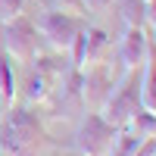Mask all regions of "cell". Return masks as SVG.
Wrapping results in <instances>:
<instances>
[{"label":"cell","instance_id":"cell-9","mask_svg":"<svg viewBox=\"0 0 156 156\" xmlns=\"http://www.w3.org/2000/svg\"><path fill=\"white\" fill-rule=\"evenodd\" d=\"M140 103H144V109L156 112V44L153 41L144 62V78H140Z\"/></svg>","mask_w":156,"mask_h":156},{"label":"cell","instance_id":"cell-7","mask_svg":"<svg viewBox=\"0 0 156 156\" xmlns=\"http://www.w3.org/2000/svg\"><path fill=\"white\" fill-rule=\"evenodd\" d=\"M112 84H115V78H112L109 62L81 69V103H84L87 109L100 112L103 106H106L109 94H112Z\"/></svg>","mask_w":156,"mask_h":156},{"label":"cell","instance_id":"cell-1","mask_svg":"<svg viewBox=\"0 0 156 156\" xmlns=\"http://www.w3.org/2000/svg\"><path fill=\"white\" fill-rule=\"evenodd\" d=\"M0 150L9 156H50L53 137L31 106L6 109V119H0Z\"/></svg>","mask_w":156,"mask_h":156},{"label":"cell","instance_id":"cell-4","mask_svg":"<svg viewBox=\"0 0 156 156\" xmlns=\"http://www.w3.org/2000/svg\"><path fill=\"white\" fill-rule=\"evenodd\" d=\"M115 137H119V128L109 125L100 112L87 109V115L75 131V153L78 156H109Z\"/></svg>","mask_w":156,"mask_h":156},{"label":"cell","instance_id":"cell-2","mask_svg":"<svg viewBox=\"0 0 156 156\" xmlns=\"http://www.w3.org/2000/svg\"><path fill=\"white\" fill-rule=\"evenodd\" d=\"M87 19L81 12H69V9H47L37 16V34L50 44V50L56 53H69V47L75 44V37L84 31Z\"/></svg>","mask_w":156,"mask_h":156},{"label":"cell","instance_id":"cell-8","mask_svg":"<svg viewBox=\"0 0 156 156\" xmlns=\"http://www.w3.org/2000/svg\"><path fill=\"white\" fill-rule=\"evenodd\" d=\"M147 53H150L147 25H125V34L119 37V44H115V56H119V62H122V72L144 69Z\"/></svg>","mask_w":156,"mask_h":156},{"label":"cell","instance_id":"cell-11","mask_svg":"<svg viewBox=\"0 0 156 156\" xmlns=\"http://www.w3.org/2000/svg\"><path fill=\"white\" fill-rule=\"evenodd\" d=\"M125 128H131L137 137H156V112H150V109L140 106V109L131 115V122H128Z\"/></svg>","mask_w":156,"mask_h":156},{"label":"cell","instance_id":"cell-15","mask_svg":"<svg viewBox=\"0 0 156 156\" xmlns=\"http://www.w3.org/2000/svg\"><path fill=\"white\" fill-rule=\"evenodd\" d=\"M112 3H115V0H84V9H90V12H106V9H112Z\"/></svg>","mask_w":156,"mask_h":156},{"label":"cell","instance_id":"cell-13","mask_svg":"<svg viewBox=\"0 0 156 156\" xmlns=\"http://www.w3.org/2000/svg\"><path fill=\"white\" fill-rule=\"evenodd\" d=\"M25 9V0H0V25L9 22L12 16H19Z\"/></svg>","mask_w":156,"mask_h":156},{"label":"cell","instance_id":"cell-5","mask_svg":"<svg viewBox=\"0 0 156 156\" xmlns=\"http://www.w3.org/2000/svg\"><path fill=\"white\" fill-rule=\"evenodd\" d=\"M0 41H3V53L16 62H31L37 56V25L19 12V16H12L9 22L0 25Z\"/></svg>","mask_w":156,"mask_h":156},{"label":"cell","instance_id":"cell-14","mask_svg":"<svg viewBox=\"0 0 156 156\" xmlns=\"http://www.w3.org/2000/svg\"><path fill=\"white\" fill-rule=\"evenodd\" d=\"M131 156H156V137H140V144L134 147Z\"/></svg>","mask_w":156,"mask_h":156},{"label":"cell","instance_id":"cell-3","mask_svg":"<svg viewBox=\"0 0 156 156\" xmlns=\"http://www.w3.org/2000/svg\"><path fill=\"white\" fill-rule=\"evenodd\" d=\"M140 78H144V69H131V72H125L119 87H112L106 106L100 109V115L109 125L125 128L128 122H131V115L144 106V103H140Z\"/></svg>","mask_w":156,"mask_h":156},{"label":"cell","instance_id":"cell-12","mask_svg":"<svg viewBox=\"0 0 156 156\" xmlns=\"http://www.w3.org/2000/svg\"><path fill=\"white\" fill-rule=\"evenodd\" d=\"M0 94L12 106V100H16V72H12V59L6 53H0Z\"/></svg>","mask_w":156,"mask_h":156},{"label":"cell","instance_id":"cell-10","mask_svg":"<svg viewBox=\"0 0 156 156\" xmlns=\"http://www.w3.org/2000/svg\"><path fill=\"white\" fill-rule=\"evenodd\" d=\"M125 25H147V0H115Z\"/></svg>","mask_w":156,"mask_h":156},{"label":"cell","instance_id":"cell-18","mask_svg":"<svg viewBox=\"0 0 156 156\" xmlns=\"http://www.w3.org/2000/svg\"><path fill=\"white\" fill-rule=\"evenodd\" d=\"M0 153H3V150H0Z\"/></svg>","mask_w":156,"mask_h":156},{"label":"cell","instance_id":"cell-16","mask_svg":"<svg viewBox=\"0 0 156 156\" xmlns=\"http://www.w3.org/2000/svg\"><path fill=\"white\" fill-rule=\"evenodd\" d=\"M59 9H69V12H84V0H56Z\"/></svg>","mask_w":156,"mask_h":156},{"label":"cell","instance_id":"cell-6","mask_svg":"<svg viewBox=\"0 0 156 156\" xmlns=\"http://www.w3.org/2000/svg\"><path fill=\"white\" fill-rule=\"evenodd\" d=\"M69 62L72 69H87V66H100V62H109L112 56V37L97 28V25H84V31L75 37V44L69 47Z\"/></svg>","mask_w":156,"mask_h":156},{"label":"cell","instance_id":"cell-17","mask_svg":"<svg viewBox=\"0 0 156 156\" xmlns=\"http://www.w3.org/2000/svg\"><path fill=\"white\" fill-rule=\"evenodd\" d=\"M6 109H9V103H6V97H3V94H0V119H3V112H6Z\"/></svg>","mask_w":156,"mask_h":156}]
</instances>
